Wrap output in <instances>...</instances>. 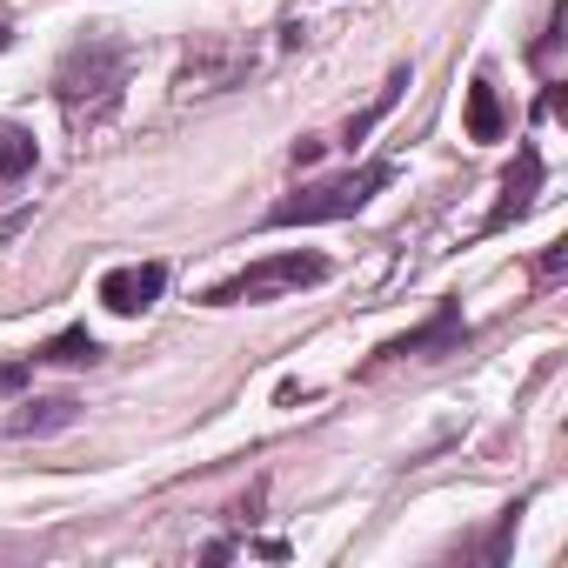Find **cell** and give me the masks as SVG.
Instances as JSON below:
<instances>
[{
  "instance_id": "obj_13",
  "label": "cell",
  "mask_w": 568,
  "mask_h": 568,
  "mask_svg": "<svg viewBox=\"0 0 568 568\" xmlns=\"http://www.w3.org/2000/svg\"><path fill=\"white\" fill-rule=\"evenodd\" d=\"M322 154H328V141H322V134H302V141L288 148V161H295V168H315Z\"/></svg>"
},
{
  "instance_id": "obj_9",
  "label": "cell",
  "mask_w": 568,
  "mask_h": 568,
  "mask_svg": "<svg viewBox=\"0 0 568 568\" xmlns=\"http://www.w3.org/2000/svg\"><path fill=\"white\" fill-rule=\"evenodd\" d=\"M462 128H468V141H501V134H508V108H501V94H495V81H488V74H475V81H468Z\"/></svg>"
},
{
  "instance_id": "obj_2",
  "label": "cell",
  "mask_w": 568,
  "mask_h": 568,
  "mask_svg": "<svg viewBox=\"0 0 568 568\" xmlns=\"http://www.w3.org/2000/svg\"><path fill=\"white\" fill-rule=\"evenodd\" d=\"M388 181H395V161H362V168H348V174L302 181L295 194H281V201L267 207V227H322V221H348V214H362Z\"/></svg>"
},
{
  "instance_id": "obj_15",
  "label": "cell",
  "mask_w": 568,
  "mask_h": 568,
  "mask_svg": "<svg viewBox=\"0 0 568 568\" xmlns=\"http://www.w3.org/2000/svg\"><path fill=\"white\" fill-rule=\"evenodd\" d=\"M568 267V241H548V254H541V281H555Z\"/></svg>"
},
{
  "instance_id": "obj_5",
  "label": "cell",
  "mask_w": 568,
  "mask_h": 568,
  "mask_svg": "<svg viewBox=\"0 0 568 568\" xmlns=\"http://www.w3.org/2000/svg\"><path fill=\"white\" fill-rule=\"evenodd\" d=\"M541 174H548V168H541V148H535V141H521V148H515V161H508V174H501V194H495V207L481 214V227H475V234H501V227H515V221L541 201Z\"/></svg>"
},
{
  "instance_id": "obj_7",
  "label": "cell",
  "mask_w": 568,
  "mask_h": 568,
  "mask_svg": "<svg viewBox=\"0 0 568 568\" xmlns=\"http://www.w3.org/2000/svg\"><path fill=\"white\" fill-rule=\"evenodd\" d=\"M247 74H254V48H241V41H201V48L181 61V81H174V88L221 94V88H241Z\"/></svg>"
},
{
  "instance_id": "obj_11",
  "label": "cell",
  "mask_w": 568,
  "mask_h": 568,
  "mask_svg": "<svg viewBox=\"0 0 568 568\" xmlns=\"http://www.w3.org/2000/svg\"><path fill=\"white\" fill-rule=\"evenodd\" d=\"M74 415H81V402H74V395H54V402H28V408L8 422V435H21V442H28V435H54V428H68Z\"/></svg>"
},
{
  "instance_id": "obj_1",
  "label": "cell",
  "mask_w": 568,
  "mask_h": 568,
  "mask_svg": "<svg viewBox=\"0 0 568 568\" xmlns=\"http://www.w3.org/2000/svg\"><path fill=\"white\" fill-rule=\"evenodd\" d=\"M128 74H134V48L128 41H108V34H88L61 54L54 68V101H61V121L74 134H94L121 114V94H128Z\"/></svg>"
},
{
  "instance_id": "obj_16",
  "label": "cell",
  "mask_w": 568,
  "mask_h": 568,
  "mask_svg": "<svg viewBox=\"0 0 568 568\" xmlns=\"http://www.w3.org/2000/svg\"><path fill=\"white\" fill-rule=\"evenodd\" d=\"M8 48H14V21H8V14H0V54H8Z\"/></svg>"
},
{
  "instance_id": "obj_4",
  "label": "cell",
  "mask_w": 568,
  "mask_h": 568,
  "mask_svg": "<svg viewBox=\"0 0 568 568\" xmlns=\"http://www.w3.org/2000/svg\"><path fill=\"white\" fill-rule=\"evenodd\" d=\"M462 348H468V315H462V302H455V295H442V302H435V315H428L422 328H408V335L382 342L368 368H388V362H442V355H462Z\"/></svg>"
},
{
  "instance_id": "obj_6",
  "label": "cell",
  "mask_w": 568,
  "mask_h": 568,
  "mask_svg": "<svg viewBox=\"0 0 568 568\" xmlns=\"http://www.w3.org/2000/svg\"><path fill=\"white\" fill-rule=\"evenodd\" d=\"M161 295H168V261H128V267H108L101 274V308L121 315V322L148 315Z\"/></svg>"
},
{
  "instance_id": "obj_10",
  "label": "cell",
  "mask_w": 568,
  "mask_h": 568,
  "mask_svg": "<svg viewBox=\"0 0 568 568\" xmlns=\"http://www.w3.org/2000/svg\"><path fill=\"white\" fill-rule=\"evenodd\" d=\"M88 362H101V342L74 322V328H61V335H48L41 348H34V368H88Z\"/></svg>"
},
{
  "instance_id": "obj_3",
  "label": "cell",
  "mask_w": 568,
  "mask_h": 568,
  "mask_svg": "<svg viewBox=\"0 0 568 568\" xmlns=\"http://www.w3.org/2000/svg\"><path fill=\"white\" fill-rule=\"evenodd\" d=\"M328 274H335L328 254H315V247H281V254H261L241 274L214 281V288L201 295V308H261V302H281V295L315 288V281H328Z\"/></svg>"
},
{
  "instance_id": "obj_8",
  "label": "cell",
  "mask_w": 568,
  "mask_h": 568,
  "mask_svg": "<svg viewBox=\"0 0 568 568\" xmlns=\"http://www.w3.org/2000/svg\"><path fill=\"white\" fill-rule=\"evenodd\" d=\"M408 88H415V74H408V68H395V74L382 81V94H375L362 114H348V128H342V148L355 154V148H362V141H368V134H375V128H382L395 108H402V94H408Z\"/></svg>"
},
{
  "instance_id": "obj_12",
  "label": "cell",
  "mask_w": 568,
  "mask_h": 568,
  "mask_svg": "<svg viewBox=\"0 0 568 568\" xmlns=\"http://www.w3.org/2000/svg\"><path fill=\"white\" fill-rule=\"evenodd\" d=\"M34 161H41L34 134H28V128H14V121H0V181H21V174H34Z\"/></svg>"
},
{
  "instance_id": "obj_14",
  "label": "cell",
  "mask_w": 568,
  "mask_h": 568,
  "mask_svg": "<svg viewBox=\"0 0 568 568\" xmlns=\"http://www.w3.org/2000/svg\"><path fill=\"white\" fill-rule=\"evenodd\" d=\"M28 375H34V355H28V362H0V395L28 388Z\"/></svg>"
}]
</instances>
